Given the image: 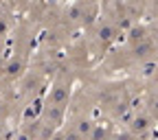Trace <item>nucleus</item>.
Here are the masks:
<instances>
[{
    "instance_id": "1",
    "label": "nucleus",
    "mask_w": 158,
    "mask_h": 140,
    "mask_svg": "<svg viewBox=\"0 0 158 140\" xmlns=\"http://www.w3.org/2000/svg\"><path fill=\"white\" fill-rule=\"evenodd\" d=\"M68 96H70V79H57V81L53 83V88H51V94L46 98V103L66 110Z\"/></svg>"
},
{
    "instance_id": "2",
    "label": "nucleus",
    "mask_w": 158,
    "mask_h": 140,
    "mask_svg": "<svg viewBox=\"0 0 158 140\" xmlns=\"http://www.w3.org/2000/svg\"><path fill=\"white\" fill-rule=\"evenodd\" d=\"M24 68H27V55L18 53L15 57H11L9 62L2 66V72H5V77L9 79V81H15V79H20L24 74Z\"/></svg>"
},
{
    "instance_id": "3",
    "label": "nucleus",
    "mask_w": 158,
    "mask_h": 140,
    "mask_svg": "<svg viewBox=\"0 0 158 140\" xmlns=\"http://www.w3.org/2000/svg\"><path fill=\"white\" fill-rule=\"evenodd\" d=\"M152 121H154V118L149 114H136V116H132V121L127 123V131L132 136H136V138H143V136H147L152 131V125H154Z\"/></svg>"
},
{
    "instance_id": "4",
    "label": "nucleus",
    "mask_w": 158,
    "mask_h": 140,
    "mask_svg": "<svg viewBox=\"0 0 158 140\" xmlns=\"http://www.w3.org/2000/svg\"><path fill=\"white\" fill-rule=\"evenodd\" d=\"M64 112H66V110L46 103L44 110H42V121H40V123H42L46 129L55 131V127H59V125H62V121H64Z\"/></svg>"
},
{
    "instance_id": "5",
    "label": "nucleus",
    "mask_w": 158,
    "mask_h": 140,
    "mask_svg": "<svg viewBox=\"0 0 158 140\" xmlns=\"http://www.w3.org/2000/svg\"><path fill=\"white\" fill-rule=\"evenodd\" d=\"M154 53H156V46H154V39H145V42L141 44H134L132 46V57L136 59V62H152L154 59Z\"/></svg>"
},
{
    "instance_id": "6",
    "label": "nucleus",
    "mask_w": 158,
    "mask_h": 140,
    "mask_svg": "<svg viewBox=\"0 0 158 140\" xmlns=\"http://www.w3.org/2000/svg\"><path fill=\"white\" fill-rule=\"evenodd\" d=\"M40 88H42V74H37V72H29L24 74V81H22V94L24 96H35L40 92Z\"/></svg>"
},
{
    "instance_id": "7",
    "label": "nucleus",
    "mask_w": 158,
    "mask_h": 140,
    "mask_svg": "<svg viewBox=\"0 0 158 140\" xmlns=\"http://www.w3.org/2000/svg\"><path fill=\"white\" fill-rule=\"evenodd\" d=\"M73 129L81 136V140H90L92 134H94V123L90 121V118L81 116V118H77V123H73Z\"/></svg>"
},
{
    "instance_id": "8",
    "label": "nucleus",
    "mask_w": 158,
    "mask_h": 140,
    "mask_svg": "<svg viewBox=\"0 0 158 140\" xmlns=\"http://www.w3.org/2000/svg\"><path fill=\"white\" fill-rule=\"evenodd\" d=\"M114 35H116V26L112 24V22H101L99 24V31H97V37L101 39L103 44H108V42H112L114 39Z\"/></svg>"
},
{
    "instance_id": "9",
    "label": "nucleus",
    "mask_w": 158,
    "mask_h": 140,
    "mask_svg": "<svg viewBox=\"0 0 158 140\" xmlns=\"http://www.w3.org/2000/svg\"><path fill=\"white\" fill-rule=\"evenodd\" d=\"M147 110L152 118H158V92H152L147 96Z\"/></svg>"
},
{
    "instance_id": "10",
    "label": "nucleus",
    "mask_w": 158,
    "mask_h": 140,
    "mask_svg": "<svg viewBox=\"0 0 158 140\" xmlns=\"http://www.w3.org/2000/svg\"><path fill=\"white\" fill-rule=\"evenodd\" d=\"M9 112H11V105L5 101V98H0V123H5V121H7Z\"/></svg>"
},
{
    "instance_id": "11",
    "label": "nucleus",
    "mask_w": 158,
    "mask_h": 140,
    "mask_svg": "<svg viewBox=\"0 0 158 140\" xmlns=\"http://www.w3.org/2000/svg\"><path fill=\"white\" fill-rule=\"evenodd\" d=\"M9 33V18L7 15H0V39Z\"/></svg>"
},
{
    "instance_id": "12",
    "label": "nucleus",
    "mask_w": 158,
    "mask_h": 140,
    "mask_svg": "<svg viewBox=\"0 0 158 140\" xmlns=\"http://www.w3.org/2000/svg\"><path fill=\"white\" fill-rule=\"evenodd\" d=\"M116 140H138V138H136V136H132V134L127 131V134H123V136H118Z\"/></svg>"
}]
</instances>
